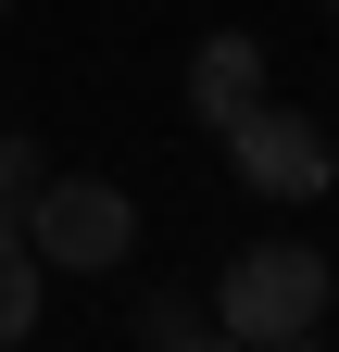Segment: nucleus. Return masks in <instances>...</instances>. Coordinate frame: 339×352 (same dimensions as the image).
I'll return each mask as SVG.
<instances>
[{
  "label": "nucleus",
  "mask_w": 339,
  "mask_h": 352,
  "mask_svg": "<svg viewBox=\"0 0 339 352\" xmlns=\"http://www.w3.org/2000/svg\"><path fill=\"white\" fill-rule=\"evenodd\" d=\"M327 302H339V264H327L314 239H239L226 277H214V327L264 352V340H302Z\"/></svg>",
  "instance_id": "1"
},
{
  "label": "nucleus",
  "mask_w": 339,
  "mask_h": 352,
  "mask_svg": "<svg viewBox=\"0 0 339 352\" xmlns=\"http://www.w3.org/2000/svg\"><path fill=\"white\" fill-rule=\"evenodd\" d=\"M25 252L63 264V277H113V264L139 252V201H126L113 176H51V189L25 201Z\"/></svg>",
  "instance_id": "2"
},
{
  "label": "nucleus",
  "mask_w": 339,
  "mask_h": 352,
  "mask_svg": "<svg viewBox=\"0 0 339 352\" xmlns=\"http://www.w3.org/2000/svg\"><path fill=\"white\" fill-rule=\"evenodd\" d=\"M214 139H226V164H239V189H251V201H327V176H339L327 126H314V113H277V101L226 113Z\"/></svg>",
  "instance_id": "3"
},
{
  "label": "nucleus",
  "mask_w": 339,
  "mask_h": 352,
  "mask_svg": "<svg viewBox=\"0 0 339 352\" xmlns=\"http://www.w3.org/2000/svg\"><path fill=\"white\" fill-rule=\"evenodd\" d=\"M251 101H264V38H251V25L201 38V51H189V113L226 126V113H251Z\"/></svg>",
  "instance_id": "4"
},
{
  "label": "nucleus",
  "mask_w": 339,
  "mask_h": 352,
  "mask_svg": "<svg viewBox=\"0 0 339 352\" xmlns=\"http://www.w3.org/2000/svg\"><path fill=\"white\" fill-rule=\"evenodd\" d=\"M25 327H38V252H25V227H0V352Z\"/></svg>",
  "instance_id": "5"
},
{
  "label": "nucleus",
  "mask_w": 339,
  "mask_h": 352,
  "mask_svg": "<svg viewBox=\"0 0 339 352\" xmlns=\"http://www.w3.org/2000/svg\"><path fill=\"white\" fill-rule=\"evenodd\" d=\"M38 189H51V151L0 126V227H25V201H38Z\"/></svg>",
  "instance_id": "6"
},
{
  "label": "nucleus",
  "mask_w": 339,
  "mask_h": 352,
  "mask_svg": "<svg viewBox=\"0 0 339 352\" xmlns=\"http://www.w3.org/2000/svg\"><path fill=\"white\" fill-rule=\"evenodd\" d=\"M201 315H214V302H189V289H151V302H139V352H163V340H189Z\"/></svg>",
  "instance_id": "7"
},
{
  "label": "nucleus",
  "mask_w": 339,
  "mask_h": 352,
  "mask_svg": "<svg viewBox=\"0 0 339 352\" xmlns=\"http://www.w3.org/2000/svg\"><path fill=\"white\" fill-rule=\"evenodd\" d=\"M163 352H251V340H226V327H214V315H201V327H189V340H163Z\"/></svg>",
  "instance_id": "8"
},
{
  "label": "nucleus",
  "mask_w": 339,
  "mask_h": 352,
  "mask_svg": "<svg viewBox=\"0 0 339 352\" xmlns=\"http://www.w3.org/2000/svg\"><path fill=\"white\" fill-rule=\"evenodd\" d=\"M264 352H327V340H314V327H302V340H264Z\"/></svg>",
  "instance_id": "9"
},
{
  "label": "nucleus",
  "mask_w": 339,
  "mask_h": 352,
  "mask_svg": "<svg viewBox=\"0 0 339 352\" xmlns=\"http://www.w3.org/2000/svg\"><path fill=\"white\" fill-rule=\"evenodd\" d=\"M314 13H339V0H314Z\"/></svg>",
  "instance_id": "10"
},
{
  "label": "nucleus",
  "mask_w": 339,
  "mask_h": 352,
  "mask_svg": "<svg viewBox=\"0 0 339 352\" xmlns=\"http://www.w3.org/2000/svg\"><path fill=\"white\" fill-rule=\"evenodd\" d=\"M0 13H13V0H0Z\"/></svg>",
  "instance_id": "11"
}]
</instances>
